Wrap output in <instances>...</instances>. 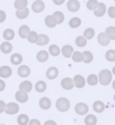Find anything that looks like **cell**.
Listing matches in <instances>:
<instances>
[{
  "mask_svg": "<svg viewBox=\"0 0 115 125\" xmlns=\"http://www.w3.org/2000/svg\"><path fill=\"white\" fill-rule=\"evenodd\" d=\"M35 90L38 93H42L47 90V84H45L43 81H38L35 84Z\"/></svg>",
  "mask_w": 115,
  "mask_h": 125,
  "instance_id": "ab89813d",
  "label": "cell"
},
{
  "mask_svg": "<svg viewBox=\"0 0 115 125\" xmlns=\"http://www.w3.org/2000/svg\"><path fill=\"white\" fill-rule=\"evenodd\" d=\"M107 12V7L106 4L103 2H99L98 6L96 7V9L94 10V15L96 17H102L105 15V13Z\"/></svg>",
  "mask_w": 115,
  "mask_h": 125,
  "instance_id": "8992f818",
  "label": "cell"
},
{
  "mask_svg": "<svg viewBox=\"0 0 115 125\" xmlns=\"http://www.w3.org/2000/svg\"><path fill=\"white\" fill-rule=\"evenodd\" d=\"M65 1H66V0H52L53 4H55V5H58V6L64 4V3H65Z\"/></svg>",
  "mask_w": 115,
  "mask_h": 125,
  "instance_id": "7dc6e473",
  "label": "cell"
},
{
  "mask_svg": "<svg viewBox=\"0 0 115 125\" xmlns=\"http://www.w3.org/2000/svg\"><path fill=\"white\" fill-rule=\"evenodd\" d=\"M107 14L110 18H115V6H110L107 9Z\"/></svg>",
  "mask_w": 115,
  "mask_h": 125,
  "instance_id": "7bdbcfd3",
  "label": "cell"
},
{
  "mask_svg": "<svg viewBox=\"0 0 115 125\" xmlns=\"http://www.w3.org/2000/svg\"><path fill=\"white\" fill-rule=\"evenodd\" d=\"M6 87V85H5V82L3 80H0V92H2Z\"/></svg>",
  "mask_w": 115,
  "mask_h": 125,
  "instance_id": "c3c4849f",
  "label": "cell"
},
{
  "mask_svg": "<svg viewBox=\"0 0 115 125\" xmlns=\"http://www.w3.org/2000/svg\"><path fill=\"white\" fill-rule=\"evenodd\" d=\"M84 122H85L86 125H96L97 123V117L92 115V114H89L85 117L84 119Z\"/></svg>",
  "mask_w": 115,
  "mask_h": 125,
  "instance_id": "4dcf8cb0",
  "label": "cell"
},
{
  "mask_svg": "<svg viewBox=\"0 0 115 125\" xmlns=\"http://www.w3.org/2000/svg\"><path fill=\"white\" fill-rule=\"evenodd\" d=\"M82 24V20L80 17H72L69 21V25L72 28H77Z\"/></svg>",
  "mask_w": 115,
  "mask_h": 125,
  "instance_id": "f546056e",
  "label": "cell"
},
{
  "mask_svg": "<svg viewBox=\"0 0 115 125\" xmlns=\"http://www.w3.org/2000/svg\"><path fill=\"white\" fill-rule=\"evenodd\" d=\"M18 111H19V106H18L17 103L11 102V103L6 104V108H5L6 114H8V115H14V114L18 113Z\"/></svg>",
  "mask_w": 115,
  "mask_h": 125,
  "instance_id": "5b68a950",
  "label": "cell"
},
{
  "mask_svg": "<svg viewBox=\"0 0 115 125\" xmlns=\"http://www.w3.org/2000/svg\"><path fill=\"white\" fill-rule=\"evenodd\" d=\"M112 74L115 75V67H113V69H112Z\"/></svg>",
  "mask_w": 115,
  "mask_h": 125,
  "instance_id": "816d5d0a",
  "label": "cell"
},
{
  "mask_svg": "<svg viewBox=\"0 0 115 125\" xmlns=\"http://www.w3.org/2000/svg\"><path fill=\"white\" fill-rule=\"evenodd\" d=\"M74 83H75V87L77 88H79V89H82L85 87V85H86V80H85V78H84L83 76L81 75H76L74 77Z\"/></svg>",
  "mask_w": 115,
  "mask_h": 125,
  "instance_id": "9c48e42d",
  "label": "cell"
},
{
  "mask_svg": "<svg viewBox=\"0 0 115 125\" xmlns=\"http://www.w3.org/2000/svg\"><path fill=\"white\" fill-rule=\"evenodd\" d=\"M43 125H57V123L53 121V120H48V121H45Z\"/></svg>",
  "mask_w": 115,
  "mask_h": 125,
  "instance_id": "681fc988",
  "label": "cell"
},
{
  "mask_svg": "<svg viewBox=\"0 0 115 125\" xmlns=\"http://www.w3.org/2000/svg\"><path fill=\"white\" fill-rule=\"evenodd\" d=\"M98 4H99L98 0H88L87 3H86V7H87L88 10L94 11L96 9V7L98 6Z\"/></svg>",
  "mask_w": 115,
  "mask_h": 125,
  "instance_id": "f35d334b",
  "label": "cell"
},
{
  "mask_svg": "<svg viewBox=\"0 0 115 125\" xmlns=\"http://www.w3.org/2000/svg\"><path fill=\"white\" fill-rule=\"evenodd\" d=\"M49 56H50V52L47 51H41L36 53V60L41 62H44L49 60Z\"/></svg>",
  "mask_w": 115,
  "mask_h": 125,
  "instance_id": "ac0fdd59",
  "label": "cell"
},
{
  "mask_svg": "<svg viewBox=\"0 0 115 125\" xmlns=\"http://www.w3.org/2000/svg\"><path fill=\"white\" fill-rule=\"evenodd\" d=\"M114 1H115V0H114Z\"/></svg>",
  "mask_w": 115,
  "mask_h": 125,
  "instance_id": "11a10c76",
  "label": "cell"
},
{
  "mask_svg": "<svg viewBox=\"0 0 115 125\" xmlns=\"http://www.w3.org/2000/svg\"><path fill=\"white\" fill-rule=\"evenodd\" d=\"M15 15H16V17L18 19H25L26 17H28V15H29V9L27 8V7H23V8L17 9Z\"/></svg>",
  "mask_w": 115,
  "mask_h": 125,
  "instance_id": "9a60e30c",
  "label": "cell"
},
{
  "mask_svg": "<svg viewBox=\"0 0 115 125\" xmlns=\"http://www.w3.org/2000/svg\"><path fill=\"white\" fill-rule=\"evenodd\" d=\"M12 75V70L8 66L0 67V77L1 78H9Z\"/></svg>",
  "mask_w": 115,
  "mask_h": 125,
  "instance_id": "2e32d148",
  "label": "cell"
},
{
  "mask_svg": "<svg viewBox=\"0 0 115 125\" xmlns=\"http://www.w3.org/2000/svg\"><path fill=\"white\" fill-rule=\"evenodd\" d=\"M97 41H98V43L102 45V46H106L110 43V38L107 36V34L105 32H100L98 34V37H97Z\"/></svg>",
  "mask_w": 115,
  "mask_h": 125,
  "instance_id": "30bf717a",
  "label": "cell"
},
{
  "mask_svg": "<svg viewBox=\"0 0 115 125\" xmlns=\"http://www.w3.org/2000/svg\"><path fill=\"white\" fill-rule=\"evenodd\" d=\"M37 40H38V34H37V32H36V31H34V30H30V32H29L28 35H27V41H28L30 43H36Z\"/></svg>",
  "mask_w": 115,
  "mask_h": 125,
  "instance_id": "836d02e7",
  "label": "cell"
},
{
  "mask_svg": "<svg viewBox=\"0 0 115 125\" xmlns=\"http://www.w3.org/2000/svg\"><path fill=\"white\" fill-rule=\"evenodd\" d=\"M81 7V3L79 0H69L67 2V9L70 12H77L79 11Z\"/></svg>",
  "mask_w": 115,
  "mask_h": 125,
  "instance_id": "3957f363",
  "label": "cell"
},
{
  "mask_svg": "<svg viewBox=\"0 0 115 125\" xmlns=\"http://www.w3.org/2000/svg\"><path fill=\"white\" fill-rule=\"evenodd\" d=\"M105 109V105L102 101H96L93 104V110L97 113H102Z\"/></svg>",
  "mask_w": 115,
  "mask_h": 125,
  "instance_id": "f1b7e54d",
  "label": "cell"
},
{
  "mask_svg": "<svg viewBox=\"0 0 115 125\" xmlns=\"http://www.w3.org/2000/svg\"><path fill=\"white\" fill-rule=\"evenodd\" d=\"M0 51H1L3 53H5V54L9 53L12 51V44L8 41L3 42L1 44H0Z\"/></svg>",
  "mask_w": 115,
  "mask_h": 125,
  "instance_id": "e0dca14e",
  "label": "cell"
},
{
  "mask_svg": "<svg viewBox=\"0 0 115 125\" xmlns=\"http://www.w3.org/2000/svg\"><path fill=\"white\" fill-rule=\"evenodd\" d=\"M17 74L21 78H27L30 75V69L25 65L19 66V68L17 69Z\"/></svg>",
  "mask_w": 115,
  "mask_h": 125,
  "instance_id": "7c38bea8",
  "label": "cell"
},
{
  "mask_svg": "<svg viewBox=\"0 0 115 125\" xmlns=\"http://www.w3.org/2000/svg\"><path fill=\"white\" fill-rule=\"evenodd\" d=\"M22 61H23V58H22V56L20 53H13L10 57V62H11V64L14 65V66L20 65L22 62Z\"/></svg>",
  "mask_w": 115,
  "mask_h": 125,
  "instance_id": "d6986e66",
  "label": "cell"
},
{
  "mask_svg": "<svg viewBox=\"0 0 115 125\" xmlns=\"http://www.w3.org/2000/svg\"><path fill=\"white\" fill-rule=\"evenodd\" d=\"M28 125H41V122H40V120H37V119H31L29 121Z\"/></svg>",
  "mask_w": 115,
  "mask_h": 125,
  "instance_id": "bcb514c9",
  "label": "cell"
},
{
  "mask_svg": "<svg viewBox=\"0 0 115 125\" xmlns=\"http://www.w3.org/2000/svg\"><path fill=\"white\" fill-rule=\"evenodd\" d=\"M105 59L108 62H115V50H109L105 53Z\"/></svg>",
  "mask_w": 115,
  "mask_h": 125,
  "instance_id": "60d3db41",
  "label": "cell"
},
{
  "mask_svg": "<svg viewBox=\"0 0 115 125\" xmlns=\"http://www.w3.org/2000/svg\"><path fill=\"white\" fill-rule=\"evenodd\" d=\"M98 77H99V82L103 86L109 85L112 81V73L107 69H104L102 71H100Z\"/></svg>",
  "mask_w": 115,
  "mask_h": 125,
  "instance_id": "6da1fadb",
  "label": "cell"
},
{
  "mask_svg": "<svg viewBox=\"0 0 115 125\" xmlns=\"http://www.w3.org/2000/svg\"><path fill=\"white\" fill-rule=\"evenodd\" d=\"M17 123L19 125H27L29 123V118L26 114H20L17 117Z\"/></svg>",
  "mask_w": 115,
  "mask_h": 125,
  "instance_id": "e575fe53",
  "label": "cell"
},
{
  "mask_svg": "<svg viewBox=\"0 0 115 125\" xmlns=\"http://www.w3.org/2000/svg\"><path fill=\"white\" fill-rule=\"evenodd\" d=\"M105 33L110 38V41H115V26H108L105 30Z\"/></svg>",
  "mask_w": 115,
  "mask_h": 125,
  "instance_id": "d590c367",
  "label": "cell"
},
{
  "mask_svg": "<svg viewBox=\"0 0 115 125\" xmlns=\"http://www.w3.org/2000/svg\"><path fill=\"white\" fill-rule=\"evenodd\" d=\"M45 75H47V78L49 80H55L56 78L59 76V70L56 67H51L50 69H48L47 74Z\"/></svg>",
  "mask_w": 115,
  "mask_h": 125,
  "instance_id": "5bb4252c",
  "label": "cell"
},
{
  "mask_svg": "<svg viewBox=\"0 0 115 125\" xmlns=\"http://www.w3.org/2000/svg\"><path fill=\"white\" fill-rule=\"evenodd\" d=\"M52 16H53V18H55V20H56V22L58 23V24L63 23L64 20H65V15L62 11H55L52 13Z\"/></svg>",
  "mask_w": 115,
  "mask_h": 125,
  "instance_id": "4316f807",
  "label": "cell"
},
{
  "mask_svg": "<svg viewBox=\"0 0 115 125\" xmlns=\"http://www.w3.org/2000/svg\"><path fill=\"white\" fill-rule=\"evenodd\" d=\"M44 24L47 25L48 27H50V28H53V27H56V25L58 24V23L56 22L55 18H53L52 14V15H47V16H45V18H44Z\"/></svg>",
  "mask_w": 115,
  "mask_h": 125,
  "instance_id": "ffe728a7",
  "label": "cell"
},
{
  "mask_svg": "<svg viewBox=\"0 0 115 125\" xmlns=\"http://www.w3.org/2000/svg\"><path fill=\"white\" fill-rule=\"evenodd\" d=\"M5 108H6L5 102H4V101H2V100H0V113L5 112Z\"/></svg>",
  "mask_w": 115,
  "mask_h": 125,
  "instance_id": "f6af8a7d",
  "label": "cell"
},
{
  "mask_svg": "<svg viewBox=\"0 0 115 125\" xmlns=\"http://www.w3.org/2000/svg\"><path fill=\"white\" fill-rule=\"evenodd\" d=\"M49 52H50V54H52V57H58L59 54L62 52V50H61L57 44H52L49 48Z\"/></svg>",
  "mask_w": 115,
  "mask_h": 125,
  "instance_id": "83f0119b",
  "label": "cell"
},
{
  "mask_svg": "<svg viewBox=\"0 0 115 125\" xmlns=\"http://www.w3.org/2000/svg\"><path fill=\"white\" fill-rule=\"evenodd\" d=\"M40 106L42 109H43V110H48V109L51 108L52 106V102L51 100L47 97H42L41 100H40Z\"/></svg>",
  "mask_w": 115,
  "mask_h": 125,
  "instance_id": "603a6c76",
  "label": "cell"
},
{
  "mask_svg": "<svg viewBox=\"0 0 115 125\" xmlns=\"http://www.w3.org/2000/svg\"><path fill=\"white\" fill-rule=\"evenodd\" d=\"M14 36H15V32H14V30L11 29V28H7L3 31V38L5 41L10 42L14 38Z\"/></svg>",
  "mask_w": 115,
  "mask_h": 125,
  "instance_id": "7402d4cb",
  "label": "cell"
},
{
  "mask_svg": "<svg viewBox=\"0 0 115 125\" xmlns=\"http://www.w3.org/2000/svg\"><path fill=\"white\" fill-rule=\"evenodd\" d=\"M74 49H73V46L70 45V44H66L64 45L63 48H62V53H63V56L67 59L69 58H71L73 56V53H74Z\"/></svg>",
  "mask_w": 115,
  "mask_h": 125,
  "instance_id": "4fadbf2b",
  "label": "cell"
},
{
  "mask_svg": "<svg viewBox=\"0 0 115 125\" xmlns=\"http://www.w3.org/2000/svg\"><path fill=\"white\" fill-rule=\"evenodd\" d=\"M15 98H16V100L18 101V102L25 103V102H27V100H28V95H27L26 92L22 91V90H19V91H17L16 93H15Z\"/></svg>",
  "mask_w": 115,
  "mask_h": 125,
  "instance_id": "8fae6325",
  "label": "cell"
},
{
  "mask_svg": "<svg viewBox=\"0 0 115 125\" xmlns=\"http://www.w3.org/2000/svg\"><path fill=\"white\" fill-rule=\"evenodd\" d=\"M89 111V107L85 103H78L75 106V112L78 115H86Z\"/></svg>",
  "mask_w": 115,
  "mask_h": 125,
  "instance_id": "52a82bcc",
  "label": "cell"
},
{
  "mask_svg": "<svg viewBox=\"0 0 115 125\" xmlns=\"http://www.w3.org/2000/svg\"><path fill=\"white\" fill-rule=\"evenodd\" d=\"M0 125H5V124H0Z\"/></svg>",
  "mask_w": 115,
  "mask_h": 125,
  "instance_id": "db71d44e",
  "label": "cell"
},
{
  "mask_svg": "<svg viewBox=\"0 0 115 125\" xmlns=\"http://www.w3.org/2000/svg\"><path fill=\"white\" fill-rule=\"evenodd\" d=\"M29 32H30V29H29L28 25H26V24L21 25L18 29V34L21 38H27V35Z\"/></svg>",
  "mask_w": 115,
  "mask_h": 125,
  "instance_id": "44dd1931",
  "label": "cell"
},
{
  "mask_svg": "<svg viewBox=\"0 0 115 125\" xmlns=\"http://www.w3.org/2000/svg\"><path fill=\"white\" fill-rule=\"evenodd\" d=\"M56 106H57V109L61 112H67L69 109L71 107V103L67 98H59L57 103H56Z\"/></svg>",
  "mask_w": 115,
  "mask_h": 125,
  "instance_id": "7a4b0ae2",
  "label": "cell"
},
{
  "mask_svg": "<svg viewBox=\"0 0 115 125\" xmlns=\"http://www.w3.org/2000/svg\"><path fill=\"white\" fill-rule=\"evenodd\" d=\"M87 41L88 40L84 35H79L78 37L76 38L75 42H76L77 46H79V48H84V46L87 44Z\"/></svg>",
  "mask_w": 115,
  "mask_h": 125,
  "instance_id": "d6a6232c",
  "label": "cell"
},
{
  "mask_svg": "<svg viewBox=\"0 0 115 125\" xmlns=\"http://www.w3.org/2000/svg\"><path fill=\"white\" fill-rule=\"evenodd\" d=\"M98 82H99V77L95 74H91L87 78V83L90 86H95V85L98 84Z\"/></svg>",
  "mask_w": 115,
  "mask_h": 125,
  "instance_id": "1f68e13d",
  "label": "cell"
},
{
  "mask_svg": "<svg viewBox=\"0 0 115 125\" xmlns=\"http://www.w3.org/2000/svg\"><path fill=\"white\" fill-rule=\"evenodd\" d=\"M27 4H28V0H14V7L16 9L27 7Z\"/></svg>",
  "mask_w": 115,
  "mask_h": 125,
  "instance_id": "8d00e7d4",
  "label": "cell"
},
{
  "mask_svg": "<svg viewBox=\"0 0 115 125\" xmlns=\"http://www.w3.org/2000/svg\"><path fill=\"white\" fill-rule=\"evenodd\" d=\"M113 99H114V101H115V95H114V97H113Z\"/></svg>",
  "mask_w": 115,
  "mask_h": 125,
  "instance_id": "f5cc1de1",
  "label": "cell"
},
{
  "mask_svg": "<svg viewBox=\"0 0 115 125\" xmlns=\"http://www.w3.org/2000/svg\"><path fill=\"white\" fill-rule=\"evenodd\" d=\"M112 88H113V90H115V80L112 82Z\"/></svg>",
  "mask_w": 115,
  "mask_h": 125,
  "instance_id": "f907efd6",
  "label": "cell"
},
{
  "mask_svg": "<svg viewBox=\"0 0 115 125\" xmlns=\"http://www.w3.org/2000/svg\"><path fill=\"white\" fill-rule=\"evenodd\" d=\"M61 86L65 90H72L75 87V83H74V80H72L71 78H64L61 81Z\"/></svg>",
  "mask_w": 115,
  "mask_h": 125,
  "instance_id": "ba28073f",
  "label": "cell"
},
{
  "mask_svg": "<svg viewBox=\"0 0 115 125\" xmlns=\"http://www.w3.org/2000/svg\"><path fill=\"white\" fill-rule=\"evenodd\" d=\"M45 8V4L42 0H36L31 4V10L34 13H42Z\"/></svg>",
  "mask_w": 115,
  "mask_h": 125,
  "instance_id": "277c9868",
  "label": "cell"
},
{
  "mask_svg": "<svg viewBox=\"0 0 115 125\" xmlns=\"http://www.w3.org/2000/svg\"><path fill=\"white\" fill-rule=\"evenodd\" d=\"M83 62H85V64H90V62H93V53H92L91 52L89 51H85V52H83Z\"/></svg>",
  "mask_w": 115,
  "mask_h": 125,
  "instance_id": "484cf974",
  "label": "cell"
},
{
  "mask_svg": "<svg viewBox=\"0 0 115 125\" xmlns=\"http://www.w3.org/2000/svg\"><path fill=\"white\" fill-rule=\"evenodd\" d=\"M6 20V13L3 10H0V23H2Z\"/></svg>",
  "mask_w": 115,
  "mask_h": 125,
  "instance_id": "ee69618b",
  "label": "cell"
},
{
  "mask_svg": "<svg viewBox=\"0 0 115 125\" xmlns=\"http://www.w3.org/2000/svg\"><path fill=\"white\" fill-rule=\"evenodd\" d=\"M50 42V37L47 35V34H44V33H42V34H38V40L36 42V44L37 45H45V44H48Z\"/></svg>",
  "mask_w": 115,
  "mask_h": 125,
  "instance_id": "cb8c5ba5",
  "label": "cell"
},
{
  "mask_svg": "<svg viewBox=\"0 0 115 125\" xmlns=\"http://www.w3.org/2000/svg\"><path fill=\"white\" fill-rule=\"evenodd\" d=\"M72 59L75 62H83V53L81 52H74Z\"/></svg>",
  "mask_w": 115,
  "mask_h": 125,
  "instance_id": "b9f144b4",
  "label": "cell"
},
{
  "mask_svg": "<svg viewBox=\"0 0 115 125\" xmlns=\"http://www.w3.org/2000/svg\"><path fill=\"white\" fill-rule=\"evenodd\" d=\"M83 35L85 36L87 40H92V38L94 37V35H95V30H94V28H92V27L86 28L85 30H84V34H83Z\"/></svg>",
  "mask_w": 115,
  "mask_h": 125,
  "instance_id": "74e56055",
  "label": "cell"
},
{
  "mask_svg": "<svg viewBox=\"0 0 115 125\" xmlns=\"http://www.w3.org/2000/svg\"><path fill=\"white\" fill-rule=\"evenodd\" d=\"M32 89V84L30 81H23L20 85H19V90H22L26 93L30 92Z\"/></svg>",
  "mask_w": 115,
  "mask_h": 125,
  "instance_id": "d4e9b609",
  "label": "cell"
}]
</instances>
